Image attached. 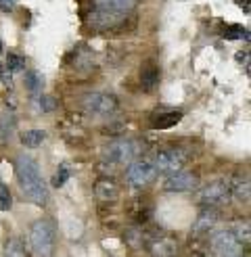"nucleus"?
I'll return each mask as SVG.
<instances>
[{"instance_id":"nucleus-1","label":"nucleus","mask_w":251,"mask_h":257,"mask_svg":"<svg viewBox=\"0 0 251 257\" xmlns=\"http://www.w3.org/2000/svg\"><path fill=\"white\" fill-rule=\"evenodd\" d=\"M17 176H19V186L23 190V195L28 197L32 203L36 205H46L48 201V190L42 182V174L38 163L32 157H25L21 155L17 159Z\"/></svg>"},{"instance_id":"nucleus-2","label":"nucleus","mask_w":251,"mask_h":257,"mask_svg":"<svg viewBox=\"0 0 251 257\" xmlns=\"http://www.w3.org/2000/svg\"><path fill=\"white\" fill-rule=\"evenodd\" d=\"M28 245L32 255L42 257V255H50L53 253V245H55V230L46 220H38L32 224L30 234H28Z\"/></svg>"},{"instance_id":"nucleus-3","label":"nucleus","mask_w":251,"mask_h":257,"mask_svg":"<svg viewBox=\"0 0 251 257\" xmlns=\"http://www.w3.org/2000/svg\"><path fill=\"white\" fill-rule=\"evenodd\" d=\"M157 170H155V163L151 159H132L128 163V170H126V180L128 184L134 188H145L155 180Z\"/></svg>"},{"instance_id":"nucleus-4","label":"nucleus","mask_w":251,"mask_h":257,"mask_svg":"<svg viewBox=\"0 0 251 257\" xmlns=\"http://www.w3.org/2000/svg\"><path fill=\"white\" fill-rule=\"evenodd\" d=\"M136 155H138V143H134V140H113L105 149V163L123 165L130 163Z\"/></svg>"},{"instance_id":"nucleus-5","label":"nucleus","mask_w":251,"mask_h":257,"mask_svg":"<svg viewBox=\"0 0 251 257\" xmlns=\"http://www.w3.org/2000/svg\"><path fill=\"white\" fill-rule=\"evenodd\" d=\"M209 247L211 251L220 255V257H232V255H241L243 245L236 240L232 230H218L209 236Z\"/></svg>"},{"instance_id":"nucleus-6","label":"nucleus","mask_w":251,"mask_h":257,"mask_svg":"<svg viewBox=\"0 0 251 257\" xmlns=\"http://www.w3.org/2000/svg\"><path fill=\"white\" fill-rule=\"evenodd\" d=\"M84 107L92 115H113L119 109V100L111 92H90L84 98Z\"/></svg>"},{"instance_id":"nucleus-7","label":"nucleus","mask_w":251,"mask_h":257,"mask_svg":"<svg viewBox=\"0 0 251 257\" xmlns=\"http://www.w3.org/2000/svg\"><path fill=\"white\" fill-rule=\"evenodd\" d=\"M199 201L207 207H218L230 201V184L226 180H216L199 192Z\"/></svg>"},{"instance_id":"nucleus-8","label":"nucleus","mask_w":251,"mask_h":257,"mask_svg":"<svg viewBox=\"0 0 251 257\" xmlns=\"http://www.w3.org/2000/svg\"><path fill=\"white\" fill-rule=\"evenodd\" d=\"M184 161H186V155L180 149H163L157 153L153 163H155L157 174H172L176 170H182Z\"/></svg>"},{"instance_id":"nucleus-9","label":"nucleus","mask_w":251,"mask_h":257,"mask_svg":"<svg viewBox=\"0 0 251 257\" xmlns=\"http://www.w3.org/2000/svg\"><path fill=\"white\" fill-rule=\"evenodd\" d=\"M197 184H199V178L193 172L176 170L168 174L166 182H163V190L166 192H191L197 188Z\"/></svg>"},{"instance_id":"nucleus-10","label":"nucleus","mask_w":251,"mask_h":257,"mask_svg":"<svg viewBox=\"0 0 251 257\" xmlns=\"http://www.w3.org/2000/svg\"><path fill=\"white\" fill-rule=\"evenodd\" d=\"M123 17H126V13H113V11L96 9L92 13H88L86 21H88V25H92L96 30H107V28H115L117 23H121Z\"/></svg>"},{"instance_id":"nucleus-11","label":"nucleus","mask_w":251,"mask_h":257,"mask_svg":"<svg viewBox=\"0 0 251 257\" xmlns=\"http://www.w3.org/2000/svg\"><path fill=\"white\" fill-rule=\"evenodd\" d=\"M216 224H218V213L213 211L211 207H207V209H203L199 213L191 232H193V236H203V234L209 232V230L216 228Z\"/></svg>"},{"instance_id":"nucleus-12","label":"nucleus","mask_w":251,"mask_h":257,"mask_svg":"<svg viewBox=\"0 0 251 257\" xmlns=\"http://www.w3.org/2000/svg\"><path fill=\"white\" fill-rule=\"evenodd\" d=\"M94 195H96V199L98 201H115L117 197H119V188H117V184L113 182V180H109V178H100V180H96V184H94Z\"/></svg>"},{"instance_id":"nucleus-13","label":"nucleus","mask_w":251,"mask_h":257,"mask_svg":"<svg viewBox=\"0 0 251 257\" xmlns=\"http://www.w3.org/2000/svg\"><path fill=\"white\" fill-rule=\"evenodd\" d=\"M94 7L113 13H128L136 7V0H94Z\"/></svg>"},{"instance_id":"nucleus-14","label":"nucleus","mask_w":251,"mask_h":257,"mask_svg":"<svg viewBox=\"0 0 251 257\" xmlns=\"http://www.w3.org/2000/svg\"><path fill=\"white\" fill-rule=\"evenodd\" d=\"M180 119H182V111H168V113H161L159 117H155L153 125L157 130H170V127H174Z\"/></svg>"},{"instance_id":"nucleus-15","label":"nucleus","mask_w":251,"mask_h":257,"mask_svg":"<svg viewBox=\"0 0 251 257\" xmlns=\"http://www.w3.org/2000/svg\"><path fill=\"white\" fill-rule=\"evenodd\" d=\"M46 140V132L44 130H38V127H32V130H25L21 134V143L28 147V149H38Z\"/></svg>"},{"instance_id":"nucleus-16","label":"nucleus","mask_w":251,"mask_h":257,"mask_svg":"<svg viewBox=\"0 0 251 257\" xmlns=\"http://www.w3.org/2000/svg\"><path fill=\"white\" fill-rule=\"evenodd\" d=\"M159 84V69L155 65H147L143 71H141V86L143 90H153L155 86Z\"/></svg>"},{"instance_id":"nucleus-17","label":"nucleus","mask_w":251,"mask_h":257,"mask_svg":"<svg viewBox=\"0 0 251 257\" xmlns=\"http://www.w3.org/2000/svg\"><path fill=\"white\" fill-rule=\"evenodd\" d=\"M151 251L155 255H174L178 251V245H176V240H172V238H159L151 245Z\"/></svg>"},{"instance_id":"nucleus-18","label":"nucleus","mask_w":251,"mask_h":257,"mask_svg":"<svg viewBox=\"0 0 251 257\" xmlns=\"http://www.w3.org/2000/svg\"><path fill=\"white\" fill-rule=\"evenodd\" d=\"M42 86H44V78H42V73H38V71H30V73H25V88H28L30 92H34V94L42 92Z\"/></svg>"},{"instance_id":"nucleus-19","label":"nucleus","mask_w":251,"mask_h":257,"mask_svg":"<svg viewBox=\"0 0 251 257\" xmlns=\"http://www.w3.org/2000/svg\"><path fill=\"white\" fill-rule=\"evenodd\" d=\"M5 255H15V257H23L25 255V245L19 236H13L7 240V249H5Z\"/></svg>"},{"instance_id":"nucleus-20","label":"nucleus","mask_w":251,"mask_h":257,"mask_svg":"<svg viewBox=\"0 0 251 257\" xmlns=\"http://www.w3.org/2000/svg\"><path fill=\"white\" fill-rule=\"evenodd\" d=\"M230 195H234L238 201H249V180L247 178H243V180H238V182L234 184V188H230Z\"/></svg>"},{"instance_id":"nucleus-21","label":"nucleus","mask_w":251,"mask_h":257,"mask_svg":"<svg viewBox=\"0 0 251 257\" xmlns=\"http://www.w3.org/2000/svg\"><path fill=\"white\" fill-rule=\"evenodd\" d=\"M36 107H38V111H40V113H50V111H55L57 102H55L53 96H48V94H38Z\"/></svg>"},{"instance_id":"nucleus-22","label":"nucleus","mask_w":251,"mask_h":257,"mask_svg":"<svg viewBox=\"0 0 251 257\" xmlns=\"http://www.w3.org/2000/svg\"><path fill=\"white\" fill-rule=\"evenodd\" d=\"M69 176H71V172H69L67 165H61V168L55 172V176H53V186L55 188H61L69 180Z\"/></svg>"},{"instance_id":"nucleus-23","label":"nucleus","mask_w":251,"mask_h":257,"mask_svg":"<svg viewBox=\"0 0 251 257\" xmlns=\"http://www.w3.org/2000/svg\"><path fill=\"white\" fill-rule=\"evenodd\" d=\"M7 67H9V71H23L25 61H23V57L17 55V53H9V57H7Z\"/></svg>"},{"instance_id":"nucleus-24","label":"nucleus","mask_w":251,"mask_h":257,"mask_svg":"<svg viewBox=\"0 0 251 257\" xmlns=\"http://www.w3.org/2000/svg\"><path fill=\"white\" fill-rule=\"evenodd\" d=\"M232 232H234L236 240L241 242V245H249V240H251V236H249V224H238Z\"/></svg>"},{"instance_id":"nucleus-25","label":"nucleus","mask_w":251,"mask_h":257,"mask_svg":"<svg viewBox=\"0 0 251 257\" xmlns=\"http://www.w3.org/2000/svg\"><path fill=\"white\" fill-rule=\"evenodd\" d=\"M245 40H249V32L245 28H238V25H232V28H226L224 32V38H228V40H236V38H243Z\"/></svg>"},{"instance_id":"nucleus-26","label":"nucleus","mask_w":251,"mask_h":257,"mask_svg":"<svg viewBox=\"0 0 251 257\" xmlns=\"http://www.w3.org/2000/svg\"><path fill=\"white\" fill-rule=\"evenodd\" d=\"M13 205V197L7 186H0V211H9Z\"/></svg>"},{"instance_id":"nucleus-27","label":"nucleus","mask_w":251,"mask_h":257,"mask_svg":"<svg viewBox=\"0 0 251 257\" xmlns=\"http://www.w3.org/2000/svg\"><path fill=\"white\" fill-rule=\"evenodd\" d=\"M128 238L130 242H132V247H141L143 245V234H136V232H128Z\"/></svg>"},{"instance_id":"nucleus-28","label":"nucleus","mask_w":251,"mask_h":257,"mask_svg":"<svg viewBox=\"0 0 251 257\" xmlns=\"http://www.w3.org/2000/svg\"><path fill=\"white\" fill-rule=\"evenodd\" d=\"M15 0H0V11H5V13H11L13 9H15Z\"/></svg>"},{"instance_id":"nucleus-29","label":"nucleus","mask_w":251,"mask_h":257,"mask_svg":"<svg viewBox=\"0 0 251 257\" xmlns=\"http://www.w3.org/2000/svg\"><path fill=\"white\" fill-rule=\"evenodd\" d=\"M236 59H238V63H245V65H247V61H249V53H238V55H236Z\"/></svg>"},{"instance_id":"nucleus-30","label":"nucleus","mask_w":251,"mask_h":257,"mask_svg":"<svg viewBox=\"0 0 251 257\" xmlns=\"http://www.w3.org/2000/svg\"><path fill=\"white\" fill-rule=\"evenodd\" d=\"M0 73H3V67H0Z\"/></svg>"},{"instance_id":"nucleus-31","label":"nucleus","mask_w":251,"mask_h":257,"mask_svg":"<svg viewBox=\"0 0 251 257\" xmlns=\"http://www.w3.org/2000/svg\"><path fill=\"white\" fill-rule=\"evenodd\" d=\"M0 50H3V46H0Z\"/></svg>"}]
</instances>
